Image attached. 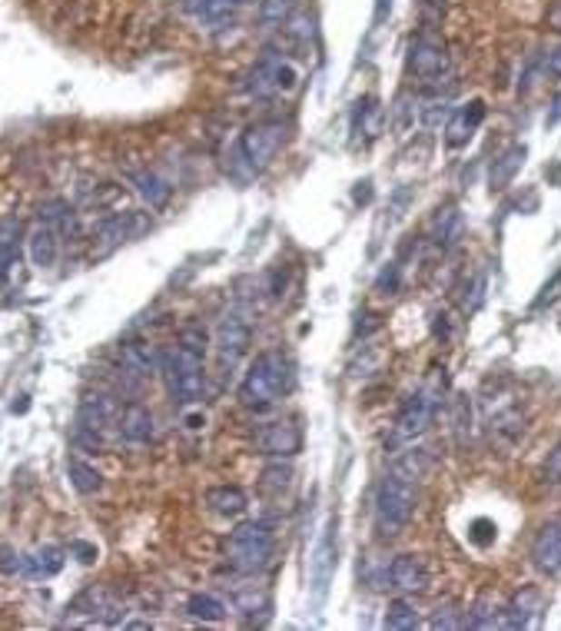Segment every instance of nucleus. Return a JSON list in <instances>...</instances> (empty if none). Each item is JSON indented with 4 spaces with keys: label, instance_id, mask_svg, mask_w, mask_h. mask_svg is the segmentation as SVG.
Here are the masks:
<instances>
[{
    "label": "nucleus",
    "instance_id": "nucleus-1",
    "mask_svg": "<svg viewBox=\"0 0 561 631\" xmlns=\"http://www.w3.org/2000/svg\"><path fill=\"white\" fill-rule=\"evenodd\" d=\"M416 478L402 468H389L376 488V532L379 538H396L416 515Z\"/></svg>",
    "mask_w": 561,
    "mask_h": 631
},
{
    "label": "nucleus",
    "instance_id": "nucleus-2",
    "mask_svg": "<svg viewBox=\"0 0 561 631\" xmlns=\"http://www.w3.org/2000/svg\"><path fill=\"white\" fill-rule=\"evenodd\" d=\"M290 382H292V372H290V362H286V356H282V352H276V350L260 352V356L252 360L250 372L242 376L240 399L250 409H266V406H272V402H280V399L286 396Z\"/></svg>",
    "mask_w": 561,
    "mask_h": 631
},
{
    "label": "nucleus",
    "instance_id": "nucleus-3",
    "mask_svg": "<svg viewBox=\"0 0 561 631\" xmlns=\"http://www.w3.org/2000/svg\"><path fill=\"white\" fill-rule=\"evenodd\" d=\"M160 376L166 379V389L180 406L200 402L206 392L203 352L193 350V346H183V342L176 350H163L160 352Z\"/></svg>",
    "mask_w": 561,
    "mask_h": 631
},
{
    "label": "nucleus",
    "instance_id": "nucleus-4",
    "mask_svg": "<svg viewBox=\"0 0 561 631\" xmlns=\"http://www.w3.org/2000/svg\"><path fill=\"white\" fill-rule=\"evenodd\" d=\"M272 548H276V538H272L270 525L242 522L226 538V562L242 575H256L272 562Z\"/></svg>",
    "mask_w": 561,
    "mask_h": 631
},
{
    "label": "nucleus",
    "instance_id": "nucleus-5",
    "mask_svg": "<svg viewBox=\"0 0 561 631\" xmlns=\"http://www.w3.org/2000/svg\"><path fill=\"white\" fill-rule=\"evenodd\" d=\"M438 409H442V389H438V382L432 379L428 386H422L418 392H412V396L406 399V406H402V412H399V419H396L392 446H396V442H412V439L422 436V432L432 426V419L438 416Z\"/></svg>",
    "mask_w": 561,
    "mask_h": 631
},
{
    "label": "nucleus",
    "instance_id": "nucleus-6",
    "mask_svg": "<svg viewBox=\"0 0 561 631\" xmlns=\"http://www.w3.org/2000/svg\"><path fill=\"white\" fill-rule=\"evenodd\" d=\"M286 123L282 120H260L252 123L246 133L240 136V156L242 163L250 166L252 173H260L280 156V150L286 146Z\"/></svg>",
    "mask_w": 561,
    "mask_h": 631
},
{
    "label": "nucleus",
    "instance_id": "nucleus-7",
    "mask_svg": "<svg viewBox=\"0 0 561 631\" xmlns=\"http://www.w3.org/2000/svg\"><path fill=\"white\" fill-rule=\"evenodd\" d=\"M448 70V54L446 44L432 34H418L408 44V74H416L422 80H436Z\"/></svg>",
    "mask_w": 561,
    "mask_h": 631
},
{
    "label": "nucleus",
    "instance_id": "nucleus-8",
    "mask_svg": "<svg viewBox=\"0 0 561 631\" xmlns=\"http://www.w3.org/2000/svg\"><path fill=\"white\" fill-rule=\"evenodd\" d=\"M256 449L262 456L272 458H290L302 449V432L300 426H292L286 419H276V422H266V426L256 429Z\"/></svg>",
    "mask_w": 561,
    "mask_h": 631
},
{
    "label": "nucleus",
    "instance_id": "nucleus-9",
    "mask_svg": "<svg viewBox=\"0 0 561 631\" xmlns=\"http://www.w3.org/2000/svg\"><path fill=\"white\" fill-rule=\"evenodd\" d=\"M386 575H389V585L402 595H422L432 585V572H428V565L418 555H396L386 565Z\"/></svg>",
    "mask_w": 561,
    "mask_h": 631
},
{
    "label": "nucleus",
    "instance_id": "nucleus-10",
    "mask_svg": "<svg viewBox=\"0 0 561 631\" xmlns=\"http://www.w3.org/2000/svg\"><path fill=\"white\" fill-rule=\"evenodd\" d=\"M336 528H339V522L336 518H330L326 528H322V535H320V542H316V548H312L310 575H312L316 598L326 595V588H330V582H332V572H336Z\"/></svg>",
    "mask_w": 561,
    "mask_h": 631
},
{
    "label": "nucleus",
    "instance_id": "nucleus-11",
    "mask_svg": "<svg viewBox=\"0 0 561 631\" xmlns=\"http://www.w3.org/2000/svg\"><path fill=\"white\" fill-rule=\"evenodd\" d=\"M246 350H250V326L240 316H226L220 322V330H216V356H220V366L232 370L246 356Z\"/></svg>",
    "mask_w": 561,
    "mask_h": 631
},
{
    "label": "nucleus",
    "instance_id": "nucleus-12",
    "mask_svg": "<svg viewBox=\"0 0 561 631\" xmlns=\"http://www.w3.org/2000/svg\"><path fill=\"white\" fill-rule=\"evenodd\" d=\"M532 562L545 575L561 572V522H545L538 528L532 542Z\"/></svg>",
    "mask_w": 561,
    "mask_h": 631
},
{
    "label": "nucleus",
    "instance_id": "nucleus-13",
    "mask_svg": "<svg viewBox=\"0 0 561 631\" xmlns=\"http://www.w3.org/2000/svg\"><path fill=\"white\" fill-rule=\"evenodd\" d=\"M482 120H485V104H482V100H472L468 107H458L446 123V143L452 146V150L465 146L475 136V130L482 126Z\"/></svg>",
    "mask_w": 561,
    "mask_h": 631
},
{
    "label": "nucleus",
    "instance_id": "nucleus-14",
    "mask_svg": "<svg viewBox=\"0 0 561 631\" xmlns=\"http://www.w3.org/2000/svg\"><path fill=\"white\" fill-rule=\"evenodd\" d=\"M116 429H120V436H123L126 442L146 446V442L153 439V416H150V409H143L140 402H130V406L120 409Z\"/></svg>",
    "mask_w": 561,
    "mask_h": 631
},
{
    "label": "nucleus",
    "instance_id": "nucleus-15",
    "mask_svg": "<svg viewBox=\"0 0 561 631\" xmlns=\"http://www.w3.org/2000/svg\"><path fill=\"white\" fill-rule=\"evenodd\" d=\"M538 612H542V592L525 588L502 608V628H528Z\"/></svg>",
    "mask_w": 561,
    "mask_h": 631
},
{
    "label": "nucleus",
    "instance_id": "nucleus-16",
    "mask_svg": "<svg viewBox=\"0 0 561 631\" xmlns=\"http://www.w3.org/2000/svg\"><path fill=\"white\" fill-rule=\"evenodd\" d=\"M432 243L436 246H442V250H452L458 240H462V233H465V220H462V213H458V206H442L436 216H432Z\"/></svg>",
    "mask_w": 561,
    "mask_h": 631
},
{
    "label": "nucleus",
    "instance_id": "nucleus-17",
    "mask_svg": "<svg viewBox=\"0 0 561 631\" xmlns=\"http://www.w3.org/2000/svg\"><path fill=\"white\" fill-rule=\"evenodd\" d=\"M280 60L282 57H262L256 67L250 70V77H246V90H250L256 100H270V97H280V84H276V74H280Z\"/></svg>",
    "mask_w": 561,
    "mask_h": 631
},
{
    "label": "nucleus",
    "instance_id": "nucleus-18",
    "mask_svg": "<svg viewBox=\"0 0 561 631\" xmlns=\"http://www.w3.org/2000/svg\"><path fill=\"white\" fill-rule=\"evenodd\" d=\"M143 230H150V220L140 213H120V216H110L107 223L100 226V240L107 246H116V243H126V240H133L140 236Z\"/></svg>",
    "mask_w": 561,
    "mask_h": 631
},
{
    "label": "nucleus",
    "instance_id": "nucleus-19",
    "mask_svg": "<svg viewBox=\"0 0 561 631\" xmlns=\"http://www.w3.org/2000/svg\"><path fill=\"white\" fill-rule=\"evenodd\" d=\"M525 156H528V146H525V143L508 146V150H505V153L492 163V173H488V186H492V190H505V186H508L515 176H518V170L525 166Z\"/></svg>",
    "mask_w": 561,
    "mask_h": 631
},
{
    "label": "nucleus",
    "instance_id": "nucleus-20",
    "mask_svg": "<svg viewBox=\"0 0 561 631\" xmlns=\"http://www.w3.org/2000/svg\"><path fill=\"white\" fill-rule=\"evenodd\" d=\"M120 366H123V376L140 382V379H146L153 370H160V356L150 352L146 346H140V342H130V346L120 350Z\"/></svg>",
    "mask_w": 561,
    "mask_h": 631
},
{
    "label": "nucleus",
    "instance_id": "nucleus-21",
    "mask_svg": "<svg viewBox=\"0 0 561 631\" xmlns=\"http://www.w3.org/2000/svg\"><path fill=\"white\" fill-rule=\"evenodd\" d=\"M240 0H190V14L206 27H226L236 17Z\"/></svg>",
    "mask_w": 561,
    "mask_h": 631
},
{
    "label": "nucleus",
    "instance_id": "nucleus-22",
    "mask_svg": "<svg viewBox=\"0 0 561 631\" xmlns=\"http://www.w3.org/2000/svg\"><path fill=\"white\" fill-rule=\"evenodd\" d=\"M40 223H47L57 236H77V213L67 200H47L37 210Z\"/></svg>",
    "mask_w": 561,
    "mask_h": 631
},
{
    "label": "nucleus",
    "instance_id": "nucleus-23",
    "mask_svg": "<svg viewBox=\"0 0 561 631\" xmlns=\"http://www.w3.org/2000/svg\"><path fill=\"white\" fill-rule=\"evenodd\" d=\"M64 568V552L54 548V545H44L37 552L24 555V568L20 575H27V578H54V575Z\"/></svg>",
    "mask_w": 561,
    "mask_h": 631
},
{
    "label": "nucleus",
    "instance_id": "nucleus-24",
    "mask_svg": "<svg viewBox=\"0 0 561 631\" xmlns=\"http://www.w3.org/2000/svg\"><path fill=\"white\" fill-rule=\"evenodd\" d=\"M57 240H60V236L54 233L47 223L34 226V233L27 236V250H30V260H34V266H40V270L54 266V260H57Z\"/></svg>",
    "mask_w": 561,
    "mask_h": 631
},
{
    "label": "nucleus",
    "instance_id": "nucleus-25",
    "mask_svg": "<svg viewBox=\"0 0 561 631\" xmlns=\"http://www.w3.org/2000/svg\"><path fill=\"white\" fill-rule=\"evenodd\" d=\"M206 505L223 518H236V515L246 512V492L236 486H216L206 492Z\"/></svg>",
    "mask_w": 561,
    "mask_h": 631
},
{
    "label": "nucleus",
    "instance_id": "nucleus-26",
    "mask_svg": "<svg viewBox=\"0 0 561 631\" xmlns=\"http://www.w3.org/2000/svg\"><path fill=\"white\" fill-rule=\"evenodd\" d=\"M130 183L136 186V193L143 196L153 210H163L166 200H170V186H166L156 173H150V170H133V173H130Z\"/></svg>",
    "mask_w": 561,
    "mask_h": 631
},
{
    "label": "nucleus",
    "instance_id": "nucleus-27",
    "mask_svg": "<svg viewBox=\"0 0 561 631\" xmlns=\"http://www.w3.org/2000/svg\"><path fill=\"white\" fill-rule=\"evenodd\" d=\"M17 246H20V220L7 216L0 220V280H7V272L17 262Z\"/></svg>",
    "mask_w": 561,
    "mask_h": 631
},
{
    "label": "nucleus",
    "instance_id": "nucleus-28",
    "mask_svg": "<svg viewBox=\"0 0 561 631\" xmlns=\"http://www.w3.org/2000/svg\"><path fill=\"white\" fill-rule=\"evenodd\" d=\"M67 476H70V486L77 488L80 496H94V492L103 488V476H100L90 462H84V458H77V456L67 458Z\"/></svg>",
    "mask_w": 561,
    "mask_h": 631
},
{
    "label": "nucleus",
    "instance_id": "nucleus-29",
    "mask_svg": "<svg viewBox=\"0 0 561 631\" xmlns=\"http://www.w3.org/2000/svg\"><path fill=\"white\" fill-rule=\"evenodd\" d=\"M186 612L200 618V622H223L226 618V605L210 592H196L190 595V602H186Z\"/></svg>",
    "mask_w": 561,
    "mask_h": 631
},
{
    "label": "nucleus",
    "instance_id": "nucleus-30",
    "mask_svg": "<svg viewBox=\"0 0 561 631\" xmlns=\"http://www.w3.org/2000/svg\"><path fill=\"white\" fill-rule=\"evenodd\" d=\"M386 628H392V631H412V628H418L416 605H408L406 598H396V602H389V608H386Z\"/></svg>",
    "mask_w": 561,
    "mask_h": 631
},
{
    "label": "nucleus",
    "instance_id": "nucleus-31",
    "mask_svg": "<svg viewBox=\"0 0 561 631\" xmlns=\"http://www.w3.org/2000/svg\"><path fill=\"white\" fill-rule=\"evenodd\" d=\"M498 625H502V608L488 595L478 598L475 608L468 612V618H465V628H498Z\"/></svg>",
    "mask_w": 561,
    "mask_h": 631
},
{
    "label": "nucleus",
    "instance_id": "nucleus-32",
    "mask_svg": "<svg viewBox=\"0 0 561 631\" xmlns=\"http://www.w3.org/2000/svg\"><path fill=\"white\" fill-rule=\"evenodd\" d=\"M292 4H296V0H260L256 17H260V24H266V27H282V24L292 17Z\"/></svg>",
    "mask_w": 561,
    "mask_h": 631
},
{
    "label": "nucleus",
    "instance_id": "nucleus-33",
    "mask_svg": "<svg viewBox=\"0 0 561 631\" xmlns=\"http://www.w3.org/2000/svg\"><path fill=\"white\" fill-rule=\"evenodd\" d=\"M558 300H561V270L542 286V292H538V296H535V302H532V310L542 312V310H548V306H555Z\"/></svg>",
    "mask_w": 561,
    "mask_h": 631
},
{
    "label": "nucleus",
    "instance_id": "nucleus-34",
    "mask_svg": "<svg viewBox=\"0 0 561 631\" xmlns=\"http://www.w3.org/2000/svg\"><path fill=\"white\" fill-rule=\"evenodd\" d=\"M428 625H432V628H465V618L455 605H446V608H438V615H432V622Z\"/></svg>",
    "mask_w": 561,
    "mask_h": 631
},
{
    "label": "nucleus",
    "instance_id": "nucleus-35",
    "mask_svg": "<svg viewBox=\"0 0 561 631\" xmlns=\"http://www.w3.org/2000/svg\"><path fill=\"white\" fill-rule=\"evenodd\" d=\"M396 290H399V262H389L386 270L379 272L376 292H382V296H396Z\"/></svg>",
    "mask_w": 561,
    "mask_h": 631
},
{
    "label": "nucleus",
    "instance_id": "nucleus-36",
    "mask_svg": "<svg viewBox=\"0 0 561 631\" xmlns=\"http://www.w3.org/2000/svg\"><path fill=\"white\" fill-rule=\"evenodd\" d=\"M495 532H498V528H495V522H488V518H475L468 538H472L475 545H482V548H485V545L495 542Z\"/></svg>",
    "mask_w": 561,
    "mask_h": 631
},
{
    "label": "nucleus",
    "instance_id": "nucleus-37",
    "mask_svg": "<svg viewBox=\"0 0 561 631\" xmlns=\"http://www.w3.org/2000/svg\"><path fill=\"white\" fill-rule=\"evenodd\" d=\"M542 478L548 482V486H561V439H558V446L552 449V456H548V462H545Z\"/></svg>",
    "mask_w": 561,
    "mask_h": 631
},
{
    "label": "nucleus",
    "instance_id": "nucleus-38",
    "mask_svg": "<svg viewBox=\"0 0 561 631\" xmlns=\"http://www.w3.org/2000/svg\"><path fill=\"white\" fill-rule=\"evenodd\" d=\"M286 30H290L300 44L312 40V34H316V27H312V17H290V20H286Z\"/></svg>",
    "mask_w": 561,
    "mask_h": 631
},
{
    "label": "nucleus",
    "instance_id": "nucleus-39",
    "mask_svg": "<svg viewBox=\"0 0 561 631\" xmlns=\"http://www.w3.org/2000/svg\"><path fill=\"white\" fill-rule=\"evenodd\" d=\"M24 568V555H17L10 545H0V572L4 575H17Z\"/></svg>",
    "mask_w": 561,
    "mask_h": 631
},
{
    "label": "nucleus",
    "instance_id": "nucleus-40",
    "mask_svg": "<svg viewBox=\"0 0 561 631\" xmlns=\"http://www.w3.org/2000/svg\"><path fill=\"white\" fill-rule=\"evenodd\" d=\"M70 555H77V562L90 565L97 558V545H87V542H70Z\"/></svg>",
    "mask_w": 561,
    "mask_h": 631
},
{
    "label": "nucleus",
    "instance_id": "nucleus-41",
    "mask_svg": "<svg viewBox=\"0 0 561 631\" xmlns=\"http://www.w3.org/2000/svg\"><path fill=\"white\" fill-rule=\"evenodd\" d=\"M545 77H561V47L548 50V57H545Z\"/></svg>",
    "mask_w": 561,
    "mask_h": 631
},
{
    "label": "nucleus",
    "instance_id": "nucleus-42",
    "mask_svg": "<svg viewBox=\"0 0 561 631\" xmlns=\"http://www.w3.org/2000/svg\"><path fill=\"white\" fill-rule=\"evenodd\" d=\"M545 123H548V126H558V123H561V90L555 94L552 110H548V117H545Z\"/></svg>",
    "mask_w": 561,
    "mask_h": 631
},
{
    "label": "nucleus",
    "instance_id": "nucleus-43",
    "mask_svg": "<svg viewBox=\"0 0 561 631\" xmlns=\"http://www.w3.org/2000/svg\"><path fill=\"white\" fill-rule=\"evenodd\" d=\"M389 10H392V0H376V24H382V20L389 17Z\"/></svg>",
    "mask_w": 561,
    "mask_h": 631
},
{
    "label": "nucleus",
    "instance_id": "nucleus-44",
    "mask_svg": "<svg viewBox=\"0 0 561 631\" xmlns=\"http://www.w3.org/2000/svg\"><path fill=\"white\" fill-rule=\"evenodd\" d=\"M552 24H555V30H561V7L552 14Z\"/></svg>",
    "mask_w": 561,
    "mask_h": 631
},
{
    "label": "nucleus",
    "instance_id": "nucleus-45",
    "mask_svg": "<svg viewBox=\"0 0 561 631\" xmlns=\"http://www.w3.org/2000/svg\"><path fill=\"white\" fill-rule=\"evenodd\" d=\"M240 4H252V0H240Z\"/></svg>",
    "mask_w": 561,
    "mask_h": 631
}]
</instances>
